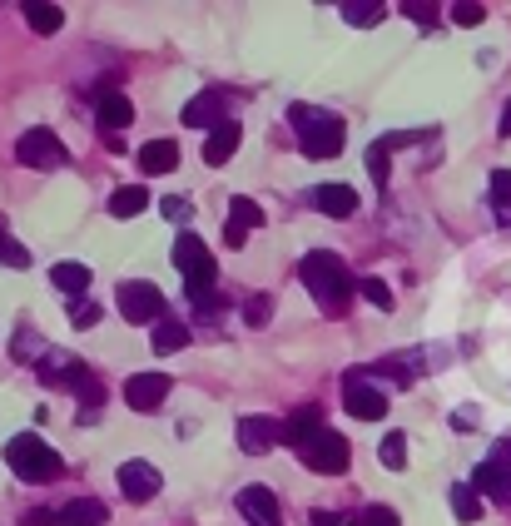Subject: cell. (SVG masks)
Segmentation results:
<instances>
[{"label": "cell", "mask_w": 511, "mask_h": 526, "mask_svg": "<svg viewBox=\"0 0 511 526\" xmlns=\"http://www.w3.org/2000/svg\"><path fill=\"white\" fill-rule=\"evenodd\" d=\"M452 517H457V522H477V517H482V497H477L472 482H457V487H452Z\"/></svg>", "instance_id": "4316f807"}, {"label": "cell", "mask_w": 511, "mask_h": 526, "mask_svg": "<svg viewBox=\"0 0 511 526\" xmlns=\"http://www.w3.org/2000/svg\"><path fill=\"white\" fill-rule=\"evenodd\" d=\"M15 154H20V164H30V169H60V164L70 159L55 130H25L15 139Z\"/></svg>", "instance_id": "8992f818"}, {"label": "cell", "mask_w": 511, "mask_h": 526, "mask_svg": "<svg viewBox=\"0 0 511 526\" xmlns=\"http://www.w3.org/2000/svg\"><path fill=\"white\" fill-rule=\"evenodd\" d=\"M323 432V407L318 402H303V407H293V417L283 422V447H303V442H313Z\"/></svg>", "instance_id": "2e32d148"}, {"label": "cell", "mask_w": 511, "mask_h": 526, "mask_svg": "<svg viewBox=\"0 0 511 526\" xmlns=\"http://www.w3.org/2000/svg\"><path fill=\"white\" fill-rule=\"evenodd\" d=\"M149 343H154V353H159V358H164V353H179V348L189 343V328H184V323H174V318H159V328H154V338H149Z\"/></svg>", "instance_id": "484cf974"}, {"label": "cell", "mask_w": 511, "mask_h": 526, "mask_svg": "<svg viewBox=\"0 0 511 526\" xmlns=\"http://www.w3.org/2000/svg\"><path fill=\"white\" fill-rule=\"evenodd\" d=\"M105 522H110V512L95 497H80V502L60 507V526H105Z\"/></svg>", "instance_id": "44dd1931"}, {"label": "cell", "mask_w": 511, "mask_h": 526, "mask_svg": "<svg viewBox=\"0 0 511 526\" xmlns=\"http://www.w3.org/2000/svg\"><path fill=\"white\" fill-rule=\"evenodd\" d=\"M298 278H303V288L313 293V303L323 308V313H348V303H353V293H358V283H353V273L343 268L338 254H328V249H318V254H308V259L298 263Z\"/></svg>", "instance_id": "6da1fadb"}, {"label": "cell", "mask_w": 511, "mask_h": 526, "mask_svg": "<svg viewBox=\"0 0 511 526\" xmlns=\"http://www.w3.org/2000/svg\"><path fill=\"white\" fill-rule=\"evenodd\" d=\"M353 526H402V522H397L392 507H368L363 517H353Z\"/></svg>", "instance_id": "d590c367"}, {"label": "cell", "mask_w": 511, "mask_h": 526, "mask_svg": "<svg viewBox=\"0 0 511 526\" xmlns=\"http://www.w3.org/2000/svg\"><path fill=\"white\" fill-rule=\"evenodd\" d=\"M472 487H477V497H487V502H497V507H511V462H482L477 472H472Z\"/></svg>", "instance_id": "4fadbf2b"}, {"label": "cell", "mask_w": 511, "mask_h": 526, "mask_svg": "<svg viewBox=\"0 0 511 526\" xmlns=\"http://www.w3.org/2000/svg\"><path fill=\"white\" fill-rule=\"evenodd\" d=\"M159 209H164V219H174V224H184V219L194 214V209H189V199H164Z\"/></svg>", "instance_id": "f35d334b"}, {"label": "cell", "mask_w": 511, "mask_h": 526, "mask_svg": "<svg viewBox=\"0 0 511 526\" xmlns=\"http://www.w3.org/2000/svg\"><path fill=\"white\" fill-rule=\"evenodd\" d=\"M368 164H373V184L387 189V149H383V144H373V149H368Z\"/></svg>", "instance_id": "8d00e7d4"}, {"label": "cell", "mask_w": 511, "mask_h": 526, "mask_svg": "<svg viewBox=\"0 0 511 526\" xmlns=\"http://www.w3.org/2000/svg\"><path fill=\"white\" fill-rule=\"evenodd\" d=\"M452 20L472 30V25H482V20H487V5H477V0H462V5H452Z\"/></svg>", "instance_id": "1f68e13d"}, {"label": "cell", "mask_w": 511, "mask_h": 526, "mask_svg": "<svg viewBox=\"0 0 511 526\" xmlns=\"http://www.w3.org/2000/svg\"><path fill=\"white\" fill-rule=\"evenodd\" d=\"M298 457H303V467H308V472L343 477V472H348V462H353V447H348V437H343V432L323 427L313 442H303V447H298Z\"/></svg>", "instance_id": "5b68a950"}, {"label": "cell", "mask_w": 511, "mask_h": 526, "mask_svg": "<svg viewBox=\"0 0 511 526\" xmlns=\"http://www.w3.org/2000/svg\"><path fill=\"white\" fill-rule=\"evenodd\" d=\"M174 268L184 273V288H189V303L194 308H209L214 303V283H219V263H214V254L204 249V239L199 234H179L174 239Z\"/></svg>", "instance_id": "3957f363"}, {"label": "cell", "mask_w": 511, "mask_h": 526, "mask_svg": "<svg viewBox=\"0 0 511 526\" xmlns=\"http://www.w3.org/2000/svg\"><path fill=\"white\" fill-rule=\"evenodd\" d=\"M169 388H174L169 373H134V378H125V402L134 412H159Z\"/></svg>", "instance_id": "9c48e42d"}, {"label": "cell", "mask_w": 511, "mask_h": 526, "mask_svg": "<svg viewBox=\"0 0 511 526\" xmlns=\"http://www.w3.org/2000/svg\"><path fill=\"white\" fill-rule=\"evenodd\" d=\"M258 224H263V209H258L254 199L234 194V199H229V229H224V244H229V249H244V239L254 234Z\"/></svg>", "instance_id": "9a60e30c"}, {"label": "cell", "mask_w": 511, "mask_h": 526, "mask_svg": "<svg viewBox=\"0 0 511 526\" xmlns=\"http://www.w3.org/2000/svg\"><path fill=\"white\" fill-rule=\"evenodd\" d=\"M75 393H80V402H85V407H80V422H85V417H95V407H100V378H95V373H80V378H75Z\"/></svg>", "instance_id": "f1b7e54d"}, {"label": "cell", "mask_w": 511, "mask_h": 526, "mask_svg": "<svg viewBox=\"0 0 511 526\" xmlns=\"http://www.w3.org/2000/svg\"><path fill=\"white\" fill-rule=\"evenodd\" d=\"M239 512L254 517L258 526H273L278 522V492L273 487H244L239 492Z\"/></svg>", "instance_id": "d6986e66"}, {"label": "cell", "mask_w": 511, "mask_h": 526, "mask_svg": "<svg viewBox=\"0 0 511 526\" xmlns=\"http://www.w3.org/2000/svg\"><path fill=\"white\" fill-rule=\"evenodd\" d=\"M502 134L511 139V100H507V110H502Z\"/></svg>", "instance_id": "ee69618b"}, {"label": "cell", "mask_w": 511, "mask_h": 526, "mask_svg": "<svg viewBox=\"0 0 511 526\" xmlns=\"http://www.w3.org/2000/svg\"><path fill=\"white\" fill-rule=\"evenodd\" d=\"M278 442H283V422H278V417H244V422H239V447H244L249 457L273 452Z\"/></svg>", "instance_id": "7c38bea8"}, {"label": "cell", "mask_w": 511, "mask_h": 526, "mask_svg": "<svg viewBox=\"0 0 511 526\" xmlns=\"http://www.w3.org/2000/svg\"><path fill=\"white\" fill-rule=\"evenodd\" d=\"M70 323H75V328H95V323H100V308H95L90 298H85V303L75 298V303H70Z\"/></svg>", "instance_id": "e575fe53"}, {"label": "cell", "mask_w": 511, "mask_h": 526, "mask_svg": "<svg viewBox=\"0 0 511 526\" xmlns=\"http://www.w3.org/2000/svg\"><path fill=\"white\" fill-rule=\"evenodd\" d=\"M383 15H387V5H378V0H368V5H358V0L343 5V20H348V25H378Z\"/></svg>", "instance_id": "f546056e"}, {"label": "cell", "mask_w": 511, "mask_h": 526, "mask_svg": "<svg viewBox=\"0 0 511 526\" xmlns=\"http://www.w3.org/2000/svg\"><path fill=\"white\" fill-rule=\"evenodd\" d=\"M95 120H100L105 139H120V130H129V120H134L125 90H95Z\"/></svg>", "instance_id": "8fae6325"}, {"label": "cell", "mask_w": 511, "mask_h": 526, "mask_svg": "<svg viewBox=\"0 0 511 526\" xmlns=\"http://www.w3.org/2000/svg\"><path fill=\"white\" fill-rule=\"evenodd\" d=\"M497 462H511V437H502V442H497Z\"/></svg>", "instance_id": "7bdbcfd3"}, {"label": "cell", "mask_w": 511, "mask_h": 526, "mask_svg": "<svg viewBox=\"0 0 511 526\" xmlns=\"http://www.w3.org/2000/svg\"><path fill=\"white\" fill-rule=\"evenodd\" d=\"M50 283L60 288V293H70V298H80V293H90V268L85 263H55L50 268Z\"/></svg>", "instance_id": "603a6c76"}, {"label": "cell", "mask_w": 511, "mask_h": 526, "mask_svg": "<svg viewBox=\"0 0 511 526\" xmlns=\"http://www.w3.org/2000/svg\"><path fill=\"white\" fill-rule=\"evenodd\" d=\"M288 125H293V134H298V149H303L308 159H333V154H343L348 125H343L333 110L293 105V110H288Z\"/></svg>", "instance_id": "7a4b0ae2"}, {"label": "cell", "mask_w": 511, "mask_h": 526, "mask_svg": "<svg viewBox=\"0 0 511 526\" xmlns=\"http://www.w3.org/2000/svg\"><path fill=\"white\" fill-rule=\"evenodd\" d=\"M378 462H383L387 472H402L407 467V437L402 432H387L383 447H378Z\"/></svg>", "instance_id": "83f0119b"}, {"label": "cell", "mask_w": 511, "mask_h": 526, "mask_svg": "<svg viewBox=\"0 0 511 526\" xmlns=\"http://www.w3.org/2000/svg\"><path fill=\"white\" fill-rule=\"evenodd\" d=\"M20 10H25V20H30L35 35H55V30L65 25V10H60V5H40V0H30V5H20Z\"/></svg>", "instance_id": "d4e9b609"}, {"label": "cell", "mask_w": 511, "mask_h": 526, "mask_svg": "<svg viewBox=\"0 0 511 526\" xmlns=\"http://www.w3.org/2000/svg\"><path fill=\"white\" fill-rule=\"evenodd\" d=\"M120 313H125V323H159L164 318V293L144 278L120 283Z\"/></svg>", "instance_id": "52a82bcc"}, {"label": "cell", "mask_w": 511, "mask_h": 526, "mask_svg": "<svg viewBox=\"0 0 511 526\" xmlns=\"http://www.w3.org/2000/svg\"><path fill=\"white\" fill-rule=\"evenodd\" d=\"M402 10H407L417 25H432V20H437V15H432V5H422V0H412V5H402Z\"/></svg>", "instance_id": "ab89813d"}, {"label": "cell", "mask_w": 511, "mask_h": 526, "mask_svg": "<svg viewBox=\"0 0 511 526\" xmlns=\"http://www.w3.org/2000/svg\"><path fill=\"white\" fill-rule=\"evenodd\" d=\"M239 139H244V130H239L234 120H224L219 130H209V139H204V164H209V169H224V164L234 159Z\"/></svg>", "instance_id": "e0dca14e"}, {"label": "cell", "mask_w": 511, "mask_h": 526, "mask_svg": "<svg viewBox=\"0 0 511 526\" xmlns=\"http://www.w3.org/2000/svg\"><path fill=\"white\" fill-rule=\"evenodd\" d=\"M358 293H363L373 308H383V313L392 308V288H387L383 278H363V283H358Z\"/></svg>", "instance_id": "4dcf8cb0"}, {"label": "cell", "mask_w": 511, "mask_h": 526, "mask_svg": "<svg viewBox=\"0 0 511 526\" xmlns=\"http://www.w3.org/2000/svg\"><path fill=\"white\" fill-rule=\"evenodd\" d=\"M313 204L328 214V219H348L358 209V189L353 184H318L313 189Z\"/></svg>", "instance_id": "ac0fdd59"}, {"label": "cell", "mask_w": 511, "mask_h": 526, "mask_svg": "<svg viewBox=\"0 0 511 526\" xmlns=\"http://www.w3.org/2000/svg\"><path fill=\"white\" fill-rule=\"evenodd\" d=\"M0 263H10V268H30V254H25L15 239H5V249H0Z\"/></svg>", "instance_id": "74e56055"}, {"label": "cell", "mask_w": 511, "mask_h": 526, "mask_svg": "<svg viewBox=\"0 0 511 526\" xmlns=\"http://www.w3.org/2000/svg\"><path fill=\"white\" fill-rule=\"evenodd\" d=\"M0 457H5V467H10L20 482H50V477H60V472H65L60 452H55V447H45L35 432H15V437L0 447Z\"/></svg>", "instance_id": "277c9868"}, {"label": "cell", "mask_w": 511, "mask_h": 526, "mask_svg": "<svg viewBox=\"0 0 511 526\" xmlns=\"http://www.w3.org/2000/svg\"><path fill=\"white\" fill-rule=\"evenodd\" d=\"M268 313H273V298H268V293H258V298H249V308H244V323H249V328H263V323H268Z\"/></svg>", "instance_id": "d6a6232c"}, {"label": "cell", "mask_w": 511, "mask_h": 526, "mask_svg": "<svg viewBox=\"0 0 511 526\" xmlns=\"http://www.w3.org/2000/svg\"><path fill=\"white\" fill-rule=\"evenodd\" d=\"M35 373H40V383H70V388H75V378L85 373V363H75V358H65V353H45Z\"/></svg>", "instance_id": "7402d4cb"}, {"label": "cell", "mask_w": 511, "mask_h": 526, "mask_svg": "<svg viewBox=\"0 0 511 526\" xmlns=\"http://www.w3.org/2000/svg\"><path fill=\"white\" fill-rule=\"evenodd\" d=\"M308 526H348V522H343L338 512H313V517H308Z\"/></svg>", "instance_id": "b9f144b4"}, {"label": "cell", "mask_w": 511, "mask_h": 526, "mask_svg": "<svg viewBox=\"0 0 511 526\" xmlns=\"http://www.w3.org/2000/svg\"><path fill=\"white\" fill-rule=\"evenodd\" d=\"M25 526H60V512H25Z\"/></svg>", "instance_id": "60d3db41"}, {"label": "cell", "mask_w": 511, "mask_h": 526, "mask_svg": "<svg viewBox=\"0 0 511 526\" xmlns=\"http://www.w3.org/2000/svg\"><path fill=\"white\" fill-rule=\"evenodd\" d=\"M115 482H120V492H125V502H134V507H144V502H154L159 497V472L149 467V462H125L120 472H115Z\"/></svg>", "instance_id": "30bf717a"}, {"label": "cell", "mask_w": 511, "mask_h": 526, "mask_svg": "<svg viewBox=\"0 0 511 526\" xmlns=\"http://www.w3.org/2000/svg\"><path fill=\"white\" fill-rule=\"evenodd\" d=\"M179 164V144L174 139H149L144 149H139V169L144 174H169Z\"/></svg>", "instance_id": "ffe728a7"}, {"label": "cell", "mask_w": 511, "mask_h": 526, "mask_svg": "<svg viewBox=\"0 0 511 526\" xmlns=\"http://www.w3.org/2000/svg\"><path fill=\"white\" fill-rule=\"evenodd\" d=\"M343 407L353 412V417H363V422H383L387 417V397L363 378V373H348L343 378Z\"/></svg>", "instance_id": "ba28073f"}, {"label": "cell", "mask_w": 511, "mask_h": 526, "mask_svg": "<svg viewBox=\"0 0 511 526\" xmlns=\"http://www.w3.org/2000/svg\"><path fill=\"white\" fill-rule=\"evenodd\" d=\"M5 239H10V234H5V219H0V249H5Z\"/></svg>", "instance_id": "f6af8a7d"}, {"label": "cell", "mask_w": 511, "mask_h": 526, "mask_svg": "<svg viewBox=\"0 0 511 526\" xmlns=\"http://www.w3.org/2000/svg\"><path fill=\"white\" fill-rule=\"evenodd\" d=\"M149 209V189L144 184H125V189H115V199H110V214L115 219H134V214H144Z\"/></svg>", "instance_id": "cb8c5ba5"}, {"label": "cell", "mask_w": 511, "mask_h": 526, "mask_svg": "<svg viewBox=\"0 0 511 526\" xmlns=\"http://www.w3.org/2000/svg\"><path fill=\"white\" fill-rule=\"evenodd\" d=\"M224 105H229L224 90H204V95H194V100L184 105V125H189V130H219V125H224Z\"/></svg>", "instance_id": "5bb4252c"}, {"label": "cell", "mask_w": 511, "mask_h": 526, "mask_svg": "<svg viewBox=\"0 0 511 526\" xmlns=\"http://www.w3.org/2000/svg\"><path fill=\"white\" fill-rule=\"evenodd\" d=\"M492 204L511 209V169H492Z\"/></svg>", "instance_id": "836d02e7"}]
</instances>
